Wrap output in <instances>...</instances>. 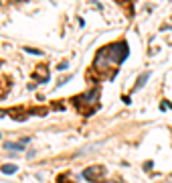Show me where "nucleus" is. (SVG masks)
<instances>
[{
    "mask_svg": "<svg viewBox=\"0 0 172 183\" xmlns=\"http://www.w3.org/2000/svg\"><path fill=\"white\" fill-rule=\"evenodd\" d=\"M128 53H130V49H128V43H124V41L101 47L97 51L95 59H93V67L103 77H114L117 67H120V63L128 57Z\"/></svg>",
    "mask_w": 172,
    "mask_h": 183,
    "instance_id": "f257e3e1",
    "label": "nucleus"
},
{
    "mask_svg": "<svg viewBox=\"0 0 172 183\" xmlns=\"http://www.w3.org/2000/svg\"><path fill=\"white\" fill-rule=\"evenodd\" d=\"M97 98H99V92L91 90V92H87V94H83V96H77L73 100V104H75L77 112H81L83 116H89L97 110Z\"/></svg>",
    "mask_w": 172,
    "mask_h": 183,
    "instance_id": "f03ea898",
    "label": "nucleus"
},
{
    "mask_svg": "<svg viewBox=\"0 0 172 183\" xmlns=\"http://www.w3.org/2000/svg\"><path fill=\"white\" fill-rule=\"evenodd\" d=\"M103 173H105V169L103 167H99V165H95V167H87L85 171H83V177L87 179V181H97V183H103Z\"/></svg>",
    "mask_w": 172,
    "mask_h": 183,
    "instance_id": "7ed1b4c3",
    "label": "nucleus"
},
{
    "mask_svg": "<svg viewBox=\"0 0 172 183\" xmlns=\"http://www.w3.org/2000/svg\"><path fill=\"white\" fill-rule=\"evenodd\" d=\"M33 80H36V83H43V81L49 80V71H47V67H43V65H41L39 69H34Z\"/></svg>",
    "mask_w": 172,
    "mask_h": 183,
    "instance_id": "20e7f679",
    "label": "nucleus"
},
{
    "mask_svg": "<svg viewBox=\"0 0 172 183\" xmlns=\"http://www.w3.org/2000/svg\"><path fill=\"white\" fill-rule=\"evenodd\" d=\"M2 173H6V175L16 173V165H2Z\"/></svg>",
    "mask_w": 172,
    "mask_h": 183,
    "instance_id": "39448f33",
    "label": "nucleus"
},
{
    "mask_svg": "<svg viewBox=\"0 0 172 183\" xmlns=\"http://www.w3.org/2000/svg\"><path fill=\"white\" fill-rule=\"evenodd\" d=\"M6 149H14V151H23L24 145H12V142H8V145H4Z\"/></svg>",
    "mask_w": 172,
    "mask_h": 183,
    "instance_id": "423d86ee",
    "label": "nucleus"
},
{
    "mask_svg": "<svg viewBox=\"0 0 172 183\" xmlns=\"http://www.w3.org/2000/svg\"><path fill=\"white\" fill-rule=\"evenodd\" d=\"M148 77H150V73H144V75L140 77V81H138V83H136V88H140V86H144V83H146V80H148Z\"/></svg>",
    "mask_w": 172,
    "mask_h": 183,
    "instance_id": "0eeeda50",
    "label": "nucleus"
},
{
    "mask_svg": "<svg viewBox=\"0 0 172 183\" xmlns=\"http://www.w3.org/2000/svg\"><path fill=\"white\" fill-rule=\"evenodd\" d=\"M170 108H172V104H170V102H166V100L160 104V110H170Z\"/></svg>",
    "mask_w": 172,
    "mask_h": 183,
    "instance_id": "6e6552de",
    "label": "nucleus"
},
{
    "mask_svg": "<svg viewBox=\"0 0 172 183\" xmlns=\"http://www.w3.org/2000/svg\"><path fill=\"white\" fill-rule=\"evenodd\" d=\"M69 175H59V183H73V181H67Z\"/></svg>",
    "mask_w": 172,
    "mask_h": 183,
    "instance_id": "1a4fd4ad",
    "label": "nucleus"
}]
</instances>
